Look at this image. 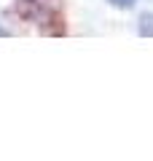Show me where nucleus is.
Instances as JSON below:
<instances>
[{
    "mask_svg": "<svg viewBox=\"0 0 153 161\" xmlns=\"http://www.w3.org/2000/svg\"><path fill=\"white\" fill-rule=\"evenodd\" d=\"M113 6H118V8H132L134 6V0H110Z\"/></svg>",
    "mask_w": 153,
    "mask_h": 161,
    "instance_id": "obj_3",
    "label": "nucleus"
},
{
    "mask_svg": "<svg viewBox=\"0 0 153 161\" xmlns=\"http://www.w3.org/2000/svg\"><path fill=\"white\" fill-rule=\"evenodd\" d=\"M0 35H3V38H6V35H8V32H6V30H0Z\"/></svg>",
    "mask_w": 153,
    "mask_h": 161,
    "instance_id": "obj_4",
    "label": "nucleus"
},
{
    "mask_svg": "<svg viewBox=\"0 0 153 161\" xmlns=\"http://www.w3.org/2000/svg\"><path fill=\"white\" fill-rule=\"evenodd\" d=\"M19 6H22V8L32 6V14H30L32 19H43V16H48V19H51V14H54L51 0H19Z\"/></svg>",
    "mask_w": 153,
    "mask_h": 161,
    "instance_id": "obj_1",
    "label": "nucleus"
},
{
    "mask_svg": "<svg viewBox=\"0 0 153 161\" xmlns=\"http://www.w3.org/2000/svg\"><path fill=\"white\" fill-rule=\"evenodd\" d=\"M137 32L142 35V38H153V14L145 11L140 16V24H137Z\"/></svg>",
    "mask_w": 153,
    "mask_h": 161,
    "instance_id": "obj_2",
    "label": "nucleus"
}]
</instances>
